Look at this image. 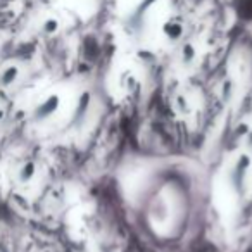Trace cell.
<instances>
[{"label": "cell", "instance_id": "6da1fadb", "mask_svg": "<svg viewBox=\"0 0 252 252\" xmlns=\"http://www.w3.org/2000/svg\"><path fill=\"white\" fill-rule=\"evenodd\" d=\"M59 105H61L59 95H49L45 100H42L38 105H36L35 112H33V118H35V121H45V119H49L50 116L56 114Z\"/></svg>", "mask_w": 252, "mask_h": 252}, {"label": "cell", "instance_id": "3957f363", "mask_svg": "<svg viewBox=\"0 0 252 252\" xmlns=\"http://www.w3.org/2000/svg\"><path fill=\"white\" fill-rule=\"evenodd\" d=\"M162 32H164V35L168 36L169 40H178L180 36L183 35V25L180 23L178 18H171L164 23Z\"/></svg>", "mask_w": 252, "mask_h": 252}, {"label": "cell", "instance_id": "5b68a950", "mask_svg": "<svg viewBox=\"0 0 252 252\" xmlns=\"http://www.w3.org/2000/svg\"><path fill=\"white\" fill-rule=\"evenodd\" d=\"M42 30H43L45 35H54V33H57V30H59V21H57L56 18L45 19V21H43Z\"/></svg>", "mask_w": 252, "mask_h": 252}, {"label": "cell", "instance_id": "277c9868", "mask_svg": "<svg viewBox=\"0 0 252 252\" xmlns=\"http://www.w3.org/2000/svg\"><path fill=\"white\" fill-rule=\"evenodd\" d=\"M35 175H36V164L33 161H26V162H23L21 168L18 169V182L26 185V183H30L35 178Z\"/></svg>", "mask_w": 252, "mask_h": 252}, {"label": "cell", "instance_id": "8992f818", "mask_svg": "<svg viewBox=\"0 0 252 252\" xmlns=\"http://www.w3.org/2000/svg\"><path fill=\"white\" fill-rule=\"evenodd\" d=\"M4 118H5V111L2 107H0V123L4 121Z\"/></svg>", "mask_w": 252, "mask_h": 252}, {"label": "cell", "instance_id": "7a4b0ae2", "mask_svg": "<svg viewBox=\"0 0 252 252\" xmlns=\"http://www.w3.org/2000/svg\"><path fill=\"white\" fill-rule=\"evenodd\" d=\"M19 78V67L16 64H9L4 69L0 71V87L2 88H9L18 81Z\"/></svg>", "mask_w": 252, "mask_h": 252}]
</instances>
